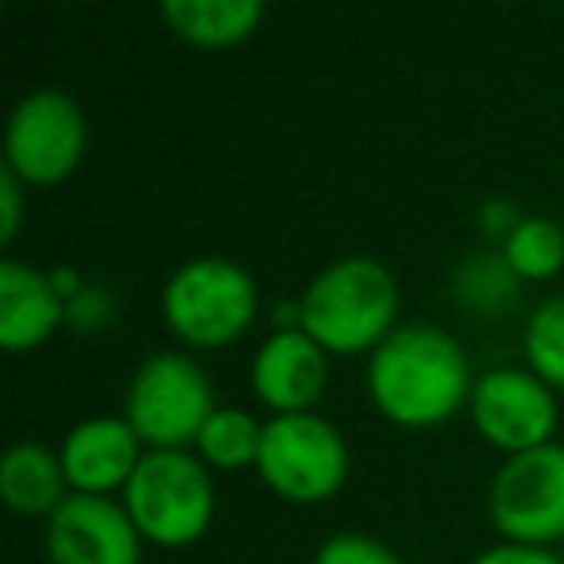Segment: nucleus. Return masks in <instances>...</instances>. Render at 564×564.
Segmentation results:
<instances>
[{
	"label": "nucleus",
	"instance_id": "nucleus-1",
	"mask_svg": "<svg viewBox=\"0 0 564 564\" xmlns=\"http://www.w3.org/2000/svg\"><path fill=\"white\" fill-rule=\"evenodd\" d=\"M471 360L441 325H399L368 356V394L387 422L402 430H433L456 417L471 399Z\"/></svg>",
	"mask_w": 564,
	"mask_h": 564
},
{
	"label": "nucleus",
	"instance_id": "nucleus-2",
	"mask_svg": "<svg viewBox=\"0 0 564 564\" xmlns=\"http://www.w3.org/2000/svg\"><path fill=\"white\" fill-rule=\"evenodd\" d=\"M399 279L371 256L333 259L299 299L302 333H310L329 356H371L399 329Z\"/></svg>",
	"mask_w": 564,
	"mask_h": 564
},
{
	"label": "nucleus",
	"instance_id": "nucleus-3",
	"mask_svg": "<svg viewBox=\"0 0 564 564\" xmlns=\"http://www.w3.org/2000/svg\"><path fill=\"white\" fill-rule=\"evenodd\" d=\"M120 502L143 541L186 549L202 541L217 518L213 468L194 448H148L120 491Z\"/></svg>",
	"mask_w": 564,
	"mask_h": 564
},
{
	"label": "nucleus",
	"instance_id": "nucleus-4",
	"mask_svg": "<svg viewBox=\"0 0 564 564\" xmlns=\"http://www.w3.org/2000/svg\"><path fill=\"white\" fill-rule=\"evenodd\" d=\"M256 314V279L225 256L189 259L163 286V322L186 348H232L248 337Z\"/></svg>",
	"mask_w": 564,
	"mask_h": 564
},
{
	"label": "nucleus",
	"instance_id": "nucleus-5",
	"mask_svg": "<svg viewBox=\"0 0 564 564\" xmlns=\"http://www.w3.org/2000/svg\"><path fill=\"white\" fill-rule=\"evenodd\" d=\"M217 410L205 368L189 352H151L124 391V422L143 448H194L202 425Z\"/></svg>",
	"mask_w": 564,
	"mask_h": 564
},
{
	"label": "nucleus",
	"instance_id": "nucleus-6",
	"mask_svg": "<svg viewBox=\"0 0 564 564\" xmlns=\"http://www.w3.org/2000/svg\"><path fill=\"white\" fill-rule=\"evenodd\" d=\"M348 441L329 417L310 414H271L263 422L256 471L267 491L282 502L314 507L345 487L348 479Z\"/></svg>",
	"mask_w": 564,
	"mask_h": 564
},
{
	"label": "nucleus",
	"instance_id": "nucleus-7",
	"mask_svg": "<svg viewBox=\"0 0 564 564\" xmlns=\"http://www.w3.org/2000/svg\"><path fill=\"white\" fill-rule=\"evenodd\" d=\"M86 112L66 89H32L4 124V166L24 186H58L86 155Z\"/></svg>",
	"mask_w": 564,
	"mask_h": 564
},
{
	"label": "nucleus",
	"instance_id": "nucleus-8",
	"mask_svg": "<svg viewBox=\"0 0 564 564\" xmlns=\"http://www.w3.org/2000/svg\"><path fill=\"white\" fill-rule=\"evenodd\" d=\"M487 514L502 541L549 549L564 538V445L549 441L495 468Z\"/></svg>",
	"mask_w": 564,
	"mask_h": 564
},
{
	"label": "nucleus",
	"instance_id": "nucleus-9",
	"mask_svg": "<svg viewBox=\"0 0 564 564\" xmlns=\"http://www.w3.org/2000/svg\"><path fill=\"white\" fill-rule=\"evenodd\" d=\"M468 417L487 445L518 456L553 441L561 425V406H556L553 387L530 368H491L476 376Z\"/></svg>",
	"mask_w": 564,
	"mask_h": 564
},
{
	"label": "nucleus",
	"instance_id": "nucleus-10",
	"mask_svg": "<svg viewBox=\"0 0 564 564\" xmlns=\"http://www.w3.org/2000/svg\"><path fill=\"white\" fill-rule=\"evenodd\" d=\"M51 564H140L143 538L112 495H70L43 525Z\"/></svg>",
	"mask_w": 564,
	"mask_h": 564
},
{
	"label": "nucleus",
	"instance_id": "nucleus-11",
	"mask_svg": "<svg viewBox=\"0 0 564 564\" xmlns=\"http://www.w3.org/2000/svg\"><path fill=\"white\" fill-rule=\"evenodd\" d=\"M248 376L271 414H310L329 387V352L302 329H274L251 356Z\"/></svg>",
	"mask_w": 564,
	"mask_h": 564
},
{
	"label": "nucleus",
	"instance_id": "nucleus-12",
	"mask_svg": "<svg viewBox=\"0 0 564 564\" xmlns=\"http://www.w3.org/2000/svg\"><path fill=\"white\" fill-rule=\"evenodd\" d=\"M143 441L124 422V414H97L78 422L58 445L63 471L74 495H112L124 491L132 471L143 460Z\"/></svg>",
	"mask_w": 564,
	"mask_h": 564
},
{
	"label": "nucleus",
	"instance_id": "nucleus-13",
	"mask_svg": "<svg viewBox=\"0 0 564 564\" xmlns=\"http://www.w3.org/2000/svg\"><path fill=\"white\" fill-rule=\"evenodd\" d=\"M66 325V299L55 291L51 271L4 259L0 263V348L12 356L43 348Z\"/></svg>",
	"mask_w": 564,
	"mask_h": 564
},
{
	"label": "nucleus",
	"instance_id": "nucleus-14",
	"mask_svg": "<svg viewBox=\"0 0 564 564\" xmlns=\"http://www.w3.org/2000/svg\"><path fill=\"white\" fill-rule=\"evenodd\" d=\"M70 495L58 448H47L40 441H17L0 460V499L17 514L47 522Z\"/></svg>",
	"mask_w": 564,
	"mask_h": 564
},
{
	"label": "nucleus",
	"instance_id": "nucleus-15",
	"mask_svg": "<svg viewBox=\"0 0 564 564\" xmlns=\"http://www.w3.org/2000/svg\"><path fill=\"white\" fill-rule=\"evenodd\" d=\"M267 9L259 0H166L163 20L182 43L202 51H228L259 32Z\"/></svg>",
	"mask_w": 564,
	"mask_h": 564
},
{
	"label": "nucleus",
	"instance_id": "nucleus-16",
	"mask_svg": "<svg viewBox=\"0 0 564 564\" xmlns=\"http://www.w3.org/2000/svg\"><path fill=\"white\" fill-rule=\"evenodd\" d=\"M525 282L510 271V263L502 259V251L484 248L471 251L456 263L453 279H448V294L456 306H464L476 317H507L522 299Z\"/></svg>",
	"mask_w": 564,
	"mask_h": 564
},
{
	"label": "nucleus",
	"instance_id": "nucleus-17",
	"mask_svg": "<svg viewBox=\"0 0 564 564\" xmlns=\"http://www.w3.org/2000/svg\"><path fill=\"white\" fill-rule=\"evenodd\" d=\"M259 445H263V422L240 406H217L194 441V453L213 471H243L256 468Z\"/></svg>",
	"mask_w": 564,
	"mask_h": 564
},
{
	"label": "nucleus",
	"instance_id": "nucleus-18",
	"mask_svg": "<svg viewBox=\"0 0 564 564\" xmlns=\"http://www.w3.org/2000/svg\"><path fill=\"white\" fill-rule=\"evenodd\" d=\"M499 251L522 282H545L564 271V228L549 217L525 213Z\"/></svg>",
	"mask_w": 564,
	"mask_h": 564
},
{
	"label": "nucleus",
	"instance_id": "nucleus-19",
	"mask_svg": "<svg viewBox=\"0 0 564 564\" xmlns=\"http://www.w3.org/2000/svg\"><path fill=\"white\" fill-rule=\"evenodd\" d=\"M522 352L533 376L545 379L553 391H564V294H553L530 310Z\"/></svg>",
	"mask_w": 564,
	"mask_h": 564
},
{
	"label": "nucleus",
	"instance_id": "nucleus-20",
	"mask_svg": "<svg viewBox=\"0 0 564 564\" xmlns=\"http://www.w3.org/2000/svg\"><path fill=\"white\" fill-rule=\"evenodd\" d=\"M314 564H402V556L368 533H333L314 553Z\"/></svg>",
	"mask_w": 564,
	"mask_h": 564
},
{
	"label": "nucleus",
	"instance_id": "nucleus-21",
	"mask_svg": "<svg viewBox=\"0 0 564 564\" xmlns=\"http://www.w3.org/2000/svg\"><path fill=\"white\" fill-rule=\"evenodd\" d=\"M112 317H117V302H112V294L105 286H89L86 282L82 294H74L66 302V325H74L82 333H101L105 325H112Z\"/></svg>",
	"mask_w": 564,
	"mask_h": 564
},
{
	"label": "nucleus",
	"instance_id": "nucleus-22",
	"mask_svg": "<svg viewBox=\"0 0 564 564\" xmlns=\"http://www.w3.org/2000/svg\"><path fill=\"white\" fill-rule=\"evenodd\" d=\"M24 182L9 171V166H0V240L12 243L20 232V220H24Z\"/></svg>",
	"mask_w": 564,
	"mask_h": 564
},
{
	"label": "nucleus",
	"instance_id": "nucleus-23",
	"mask_svg": "<svg viewBox=\"0 0 564 564\" xmlns=\"http://www.w3.org/2000/svg\"><path fill=\"white\" fill-rule=\"evenodd\" d=\"M471 564H564L553 549L541 545H518V541H499V545L484 549Z\"/></svg>",
	"mask_w": 564,
	"mask_h": 564
},
{
	"label": "nucleus",
	"instance_id": "nucleus-24",
	"mask_svg": "<svg viewBox=\"0 0 564 564\" xmlns=\"http://www.w3.org/2000/svg\"><path fill=\"white\" fill-rule=\"evenodd\" d=\"M522 217H525V213L518 209L514 202H507V197H495V202H487L484 209H479V232H484V240H495L502 248V240H507V236L522 225Z\"/></svg>",
	"mask_w": 564,
	"mask_h": 564
}]
</instances>
